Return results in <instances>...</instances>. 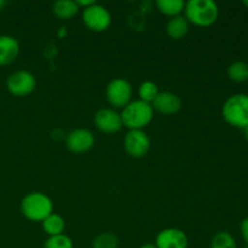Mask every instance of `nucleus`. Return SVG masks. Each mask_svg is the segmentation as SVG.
Returning a JSON list of instances; mask_svg holds the SVG:
<instances>
[{
	"label": "nucleus",
	"mask_w": 248,
	"mask_h": 248,
	"mask_svg": "<svg viewBox=\"0 0 248 248\" xmlns=\"http://www.w3.org/2000/svg\"><path fill=\"white\" fill-rule=\"evenodd\" d=\"M211 248H237L234 236L228 232H219L213 236Z\"/></svg>",
	"instance_id": "412c9836"
},
{
	"label": "nucleus",
	"mask_w": 248,
	"mask_h": 248,
	"mask_svg": "<svg viewBox=\"0 0 248 248\" xmlns=\"http://www.w3.org/2000/svg\"><path fill=\"white\" fill-rule=\"evenodd\" d=\"M242 4H244L246 7H248V0H245V1L242 2Z\"/></svg>",
	"instance_id": "cd10ccee"
},
{
	"label": "nucleus",
	"mask_w": 248,
	"mask_h": 248,
	"mask_svg": "<svg viewBox=\"0 0 248 248\" xmlns=\"http://www.w3.org/2000/svg\"><path fill=\"white\" fill-rule=\"evenodd\" d=\"M53 211V205L47 195L39 191L28 194L21 202V212L27 219L33 222H43Z\"/></svg>",
	"instance_id": "20e7f679"
},
{
	"label": "nucleus",
	"mask_w": 248,
	"mask_h": 248,
	"mask_svg": "<svg viewBox=\"0 0 248 248\" xmlns=\"http://www.w3.org/2000/svg\"><path fill=\"white\" fill-rule=\"evenodd\" d=\"M43 224V229L48 236H56V235L63 234L65 229V222L60 215L56 213H51L46 219L41 222Z\"/></svg>",
	"instance_id": "2eb2a0df"
},
{
	"label": "nucleus",
	"mask_w": 248,
	"mask_h": 248,
	"mask_svg": "<svg viewBox=\"0 0 248 248\" xmlns=\"http://www.w3.org/2000/svg\"><path fill=\"white\" fill-rule=\"evenodd\" d=\"M53 14L61 19H69L78 14L79 6L73 0H58L53 4Z\"/></svg>",
	"instance_id": "dca6fc26"
},
{
	"label": "nucleus",
	"mask_w": 248,
	"mask_h": 248,
	"mask_svg": "<svg viewBox=\"0 0 248 248\" xmlns=\"http://www.w3.org/2000/svg\"><path fill=\"white\" fill-rule=\"evenodd\" d=\"M35 77L28 70H17L9 75L6 80V89L16 97H24L35 90Z\"/></svg>",
	"instance_id": "39448f33"
},
{
	"label": "nucleus",
	"mask_w": 248,
	"mask_h": 248,
	"mask_svg": "<svg viewBox=\"0 0 248 248\" xmlns=\"http://www.w3.org/2000/svg\"><path fill=\"white\" fill-rule=\"evenodd\" d=\"M227 75L232 81L242 84L248 81V63L244 61H236L232 63L227 69Z\"/></svg>",
	"instance_id": "f3484780"
},
{
	"label": "nucleus",
	"mask_w": 248,
	"mask_h": 248,
	"mask_svg": "<svg viewBox=\"0 0 248 248\" xmlns=\"http://www.w3.org/2000/svg\"><path fill=\"white\" fill-rule=\"evenodd\" d=\"M159 94V87L153 81H144L138 87V96L140 101L145 103H153L156 96Z\"/></svg>",
	"instance_id": "6ab92c4d"
},
{
	"label": "nucleus",
	"mask_w": 248,
	"mask_h": 248,
	"mask_svg": "<svg viewBox=\"0 0 248 248\" xmlns=\"http://www.w3.org/2000/svg\"><path fill=\"white\" fill-rule=\"evenodd\" d=\"M45 248H73V241L64 234L48 236L45 241Z\"/></svg>",
	"instance_id": "4be33fe9"
},
{
	"label": "nucleus",
	"mask_w": 248,
	"mask_h": 248,
	"mask_svg": "<svg viewBox=\"0 0 248 248\" xmlns=\"http://www.w3.org/2000/svg\"><path fill=\"white\" fill-rule=\"evenodd\" d=\"M140 248H156V246H155V244H144Z\"/></svg>",
	"instance_id": "393cba45"
},
{
	"label": "nucleus",
	"mask_w": 248,
	"mask_h": 248,
	"mask_svg": "<svg viewBox=\"0 0 248 248\" xmlns=\"http://www.w3.org/2000/svg\"><path fill=\"white\" fill-rule=\"evenodd\" d=\"M244 248H248V246L247 247H244Z\"/></svg>",
	"instance_id": "c85d7f7f"
},
{
	"label": "nucleus",
	"mask_w": 248,
	"mask_h": 248,
	"mask_svg": "<svg viewBox=\"0 0 248 248\" xmlns=\"http://www.w3.org/2000/svg\"><path fill=\"white\" fill-rule=\"evenodd\" d=\"M120 115L123 125L126 126L128 130H143L145 126L152 123L154 118V109L152 104L138 99V101L130 102L123 109Z\"/></svg>",
	"instance_id": "f03ea898"
},
{
	"label": "nucleus",
	"mask_w": 248,
	"mask_h": 248,
	"mask_svg": "<svg viewBox=\"0 0 248 248\" xmlns=\"http://www.w3.org/2000/svg\"><path fill=\"white\" fill-rule=\"evenodd\" d=\"M153 109L165 115H172L181 110L182 101L176 93L169 91L159 92L156 98L153 102Z\"/></svg>",
	"instance_id": "f8f14e48"
},
{
	"label": "nucleus",
	"mask_w": 248,
	"mask_h": 248,
	"mask_svg": "<svg viewBox=\"0 0 248 248\" xmlns=\"http://www.w3.org/2000/svg\"><path fill=\"white\" fill-rule=\"evenodd\" d=\"M156 6L161 14L172 18V17L181 16V12H183L186 7V2L182 0H157Z\"/></svg>",
	"instance_id": "a211bd4d"
},
{
	"label": "nucleus",
	"mask_w": 248,
	"mask_h": 248,
	"mask_svg": "<svg viewBox=\"0 0 248 248\" xmlns=\"http://www.w3.org/2000/svg\"><path fill=\"white\" fill-rule=\"evenodd\" d=\"M19 53V44L11 35H0V65L15 62Z\"/></svg>",
	"instance_id": "ddd939ff"
},
{
	"label": "nucleus",
	"mask_w": 248,
	"mask_h": 248,
	"mask_svg": "<svg viewBox=\"0 0 248 248\" xmlns=\"http://www.w3.org/2000/svg\"><path fill=\"white\" fill-rule=\"evenodd\" d=\"M132 86L125 79H114L107 86V99L115 108H125L131 102Z\"/></svg>",
	"instance_id": "0eeeda50"
},
{
	"label": "nucleus",
	"mask_w": 248,
	"mask_h": 248,
	"mask_svg": "<svg viewBox=\"0 0 248 248\" xmlns=\"http://www.w3.org/2000/svg\"><path fill=\"white\" fill-rule=\"evenodd\" d=\"M189 31V22L186 21V17L183 16H176L172 17L166 26V31L169 34L170 38L174 39V40H179L183 39Z\"/></svg>",
	"instance_id": "4468645a"
},
{
	"label": "nucleus",
	"mask_w": 248,
	"mask_h": 248,
	"mask_svg": "<svg viewBox=\"0 0 248 248\" xmlns=\"http://www.w3.org/2000/svg\"><path fill=\"white\" fill-rule=\"evenodd\" d=\"M77 2V5L78 6H85V9H86V7H89V6H91V5H93V4H96V2L93 1V0H89V1H84V0H79V1H75Z\"/></svg>",
	"instance_id": "b1692460"
},
{
	"label": "nucleus",
	"mask_w": 248,
	"mask_h": 248,
	"mask_svg": "<svg viewBox=\"0 0 248 248\" xmlns=\"http://www.w3.org/2000/svg\"><path fill=\"white\" fill-rule=\"evenodd\" d=\"M184 12L186 21L198 27L212 26L219 16L218 5L213 0H189Z\"/></svg>",
	"instance_id": "f257e3e1"
},
{
	"label": "nucleus",
	"mask_w": 248,
	"mask_h": 248,
	"mask_svg": "<svg viewBox=\"0 0 248 248\" xmlns=\"http://www.w3.org/2000/svg\"><path fill=\"white\" fill-rule=\"evenodd\" d=\"M124 148L135 159L145 156L150 149V140L143 130H130L124 140Z\"/></svg>",
	"instance_id": "6e6552de"
},
{
	"label": "nucleus",
	"mask_w": 248,
	"mask_h": 248,
	"mask_svg": "<svg viewBox=\"0 0 248 248\" xmlns=\"http://www.w3.org/2000/svg\"><path fill=\"white\" fill-rule=\"evenodd\" d=\"M94 125L101 132L104 133L119 132L124 126L120 114L109 108L97 111L94 115Z\"/></svg>",
	"instance_id": "9d476101"
},
{
	"label": "nucleus",
	"mask_w": 248,
	"mask_h": 248,
	"mask_svg": "<svg viewBox=\"0 0 248 248\" xmlns=\"http://www.w3.org/2000/svg\"><path fill=\"white\" fill-rule=\"evenodd\" d=\"M65 144L68 149L74 154H82L92 149L94 145V136L86 128H77L68 133Z\"/></svg>",
	"instance_id": "1a4fd4ad"
},
{
	"label": "nucleus",
	"mask_w": 248,
	"mask_h": 248,
	"mask_svg": "<svg viewBox=\"0 0 248 248\" xmlns=\"http://www.w3.org/2000/svg\"><path fill=\"white\" fill-rule=\"evenodd\" d=\"M156 248H188V236L177 228H167L157 234L155 240Z\"/></svg>",
	"instance_id": "9b49d317"
},
{
	"label": "nucleus",
	"mask_w": 248,
	"mask_h": 248,
	"mask_svg": "<svg viewBox=\"0 0 248 248\" xmlns=\"http://www.w3.org/2000/svg\"><path fill=\"white\" fill-rule=\"evenodd\" d=\"M82 21L90 31L99 33V31H104L109 28L111 23V17L106 7L98 4H93L84 9Z\"/></svg>",
	"instance_id": "423d86ee"
},
{
	"label": "nucleus",
	"mask_w": 248,
	"mask_h": 248,
	"mask_svg": "<svg viewBox=\"0 0 248 248\" xmlns=\"http://www.w3.org/2000/svg\"><path fill=\"white\" fill-rule=\"evenodd\" d=\"M222 115L230 126L245 130L248 126V94L236 93L230 96L223 104Z\"/></svg>",
	"instance_id": "7ed1b4c3"
},
{
	"label": "nucleus",
	"mask_w": 248,
	"mask_h": 248,
	"mask_svg": "<svg viewBox=\"0 0 248 248\" xmlns=\"http://www.w3.org/2000/svg\"><path fill=\"white\" fill-rule=\"evenodd\" d=\"M245 137H246V140H247V142H248V126L246 128H245Z\"/></svg>",
	"instance_id": "a878e982"
},
{
	"label": "nucleus",
	"mask_w": 248,
	"mask_h": 248,
	"mask_svg": "<svg viewBox=\"0 0 248 248\" xmlns=\"http://www.w3.org/2000/svg\"><path fill=\"white\" fill-rule=\"evenodd\" d=\"M240 232H241L242 239L245 240V242H246L248 246V217L245 218L241 222V224H240Z\"/></svg>",
	"instance_id": "5701e85b"
},
{
	"label": "nucleus",
	"mask_w": 248,
	"mask_h": 248,
	"mask_svg": "<svg viewBox=\"0 0 248 248\" xmlns=\"http://www.w3.org/2000/svg\"><path fill=\"white\" fill-rule=\"evenodd\" d=\"M4 5H5V1L0 0V9H1V7H4Z\"/></svg>",
	"instance_id": "bb28decb"
},
{
	"label": "nucleus",
	"mask_w": 248,
	"mask_h": 248,
	"mask_svg": "<svg viewBox=\"0 0 248 248\" xmlns=\"http://www.w3.org/2000/svg\"><path fill=\"white\" fill-rule=\"evenodd\" d=\"M119 239L113 232H102L92 241V248H118Z\"/></svg>",
	"instance_id": "aec40b11"
}]
</instances>
